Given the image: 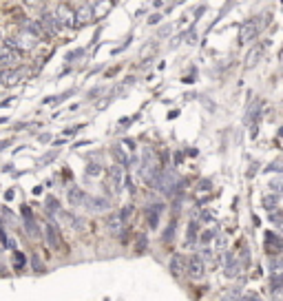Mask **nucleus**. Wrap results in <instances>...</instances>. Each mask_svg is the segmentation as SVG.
<instances>
[{"mask_svg": "<svg viewBox=\"0 0 283 301\" xmlns=\"http://www.w3.org/2000/svg\"><path fill=\"white\" fill-rule=\"evenodd\" d=\"M241 270V264L237 261L235 255H226V264H224V272L226 277H237Z\"/></svg>", "mask_w": 283, "mask_h": 301, "instance_id": "20e7f679", "label": "nucleus"}, {"mask_svg": "<svg viewBox=\"0 0 283 301\" xmlns=\"http://www.w3.org/2000/svg\"><path fill=\"white\" fill-rule=\"evenodd\" d=\"M47 239H49V244L55 248V250H60L62 248V239H60V233H58V228L49 224L47 226Z\"/></svg>", "mask_w": 283, "mask_h": 301, "instance_id": "0eeeda50", "label": "nucleus"}, {"mask_svg": "<svg viewBox=\"0 0 283 301\" xmlns=\"http://www.w3.org/2000/svg\"><path fill=\"white\" fill-rule=\"evenodd\" d=\"M170 275L175 279H184L186 277V259L181 255H173V259H170Z\"/></svg>", "mask_w": 283, "mask_h": 301, "instance_id": "f03ea898", "label": "nucleus"}, {"mask_svg": "<svg viewBox=\"0 0 283 301\" xmlns=\"http://www.w3.org/2000/svg\"><path fill=\"white\" fill-rule=\"evenodd\" d=\"M261 109H263V102L261 100H257V102L250 107V111L246 113V124H250V126H254L259 120H261Z\"/></svg>", "mask_w": 283, "mask_h": 301, "instance_id": "7ed1b4c3", "label": "nucleus"}, {"mask_svg": "<svg viewBox=\"0 0 283 301\" xmlns=\"http://www.w3.org/2000/svg\"><path fill=\"white\" fill-rule=\"evenodd\" d=\"M257 38V22H248L241 29V42H250Z\"/></svg>", "mask_w": 283, "mask_h": 301, "instance_id": "6e6552de", "label": "nucleus"}, {"mask_svg": "<svg viewBox=\"0 0 283 301\" xmlns=\"http://www.w3.org/2000/svg\"><path fill=\"white\" fill-rule=\"evenodd\" d=\"M276 204H279V197H276V195H265L263 197V206H265V210H270V213L276 210Z\"/></svg>", "mask_w": 283, "mask_h": 301, "instance_id": "2eb2a0df", "label": "nucleus"}, {"mask_svg": "<svg viewBox=\"0 0 283 301\" xmlns=\"http://www.w3.org/2000/svg\"><path fill=\"white\" fill-rule=\"evenodd\" d=\"M259 58H261V47L250 49V53L246 55V66H248V69H252V66L259 62Z\"/></svg>", "mask_w": 283, "mask_h": 301, "instance_id": "9b49d317", "label": "nucleus"}, {"mask_svg": "<svg viewBox=\"0 0 283 301\" xmlns=\"http://www.w3.org/2000/svg\"><path fill=\"white\" fill-rule=\"evenodd\" d=\"M213 237H215V231H206V233L202 235V244H208Z\"/></svg>", "mask_w": 283, "mask_h": 301, "instance_id": "a211bd4d", "label": "nucleus"}, {"mask_svg": "<svg viewBox=\"0 0 283 301\" xmlns=\"http://www.w3.org/2000/svg\"><path fill=\"white\" fill-rule=\"evenodd\" d=\"M270 188H274V191L283 193V177H274V180L270 182Z\"/></svg>", "mask_w": 283, "mask_h": 301, "instance_id": "f3484780", "label": "nucleus"}, {"mask_svg": "<svg viewBox=\"0 0 283 301\" xmlns=\"http://www.w3.org/2000/svg\"><path fill=\"white\" fill-rule=\"evenodd\" d=\"M279 288H283V275L270 277V290H279Z\"/></svg>", "mask_w": 283, "mask_h": 301, "instance_id": "dca6fc26", "label": "nucleus"}, {"mask_svg": "<svg viewBox=\"0 0 283 301\" xmlns=\"http://www.w3.org/2000/svg\"><path fill=\"white\" fill-rule=\"evenodd\" d=\"M107 228L113 235H118V233L124 228V217H122V213H115V215H111L109 217V221H107Z\"/></svg>", "mask_w": 283, "mask_h": 301, "instance_id": "423d86ee", "label": "nucleus"}, {"mask_svg": "<svg viewBox=\"0 0 283 301\" xmlns=\"http://www.w3.org/2000/svg\"><path fill=\"white\" fill-rule=\"evenodd\" d=\"M111 180L115 182V188H120L122 182H124V169H122V166H113V169H111Z\"/></svg>", "mask_w": 283, "mask_h": 301, "instance_id": "f8f14e48", "label": "nucleus"}, {"mask_svg": "<svg viewBox=\"0 0 283 301\" xmlns=\"http://www.w3.org/2000/svg\"><path fill=\"white\" fill-rule=\"evenodd\" d=\"M204 272H206V266H204V259L199 255H193V257L186 259V275L193 277V279H202Z\"/></svg>", "mask_w": 283, "mask_h": 301, "instance_id": "f257e3e1", "label": "nucleus"}, {"mask_svg": "<svg viewBox=\"0 0 283 301\" xmlns=\"http://www.w3.org/2000/svg\"><path fill=\"white\" fill-rule=\"evenodd\" d=\"M162 210H164L162 204H159V206H151V208H148L146 217H148V224H151V228H157V219H159V215H162Z\"/></svg>", "mask_w": 283, "mask_h": 301, "instance_id": "1a4fd4ad", "label": "nucleus"}, {"mask_svg": "<svg viewBox=\"0 0 283 301\" xmlns=\"http://www.w3.org/2000/svg\"><path fill=\"white\" fill-rule=\"evenodd\" d=\"M265 246H268L270 253H279V250H283V239L281 237H276L272 231H268L265 233Z\"/></svg>", "mask_w": 283, "mask_h": 301, "instance_id": "39448f33", "label": "nucleus"}, {"mask_svg": "<svg viewBox=\"0 0 283 301\" xmlns=\"http://www.w3.org/2000/svg\"><path fill=\"white\" fill-rule=\"evenodd\" d=\"M270 277H279V275H283V259H272L270 261Z\"/></svg>", "mask_w": 283, "mask_h": 301, "instance_id": "ddd939ff", "label": "nucleus"}, {"mask_svg": "<svg viewBox=\"0 0 283 301\" xmlns=\"http://www.w3.org/2000/svg\"><path fill=\"white\" fill-rule=\"evenodd\" d=\"M86 206L91 210H107L109 208V202L104 197H88L86 199Z\"/></svg>", "mask_w": 283, "mask_h": 301, "instance_id": "9d476101", "label": "nucleus"}, {"mask_svg": "<svg viewBox=\"0 0 283 301\" xmlns=\"http://www.w3.org/2000/svg\"><path fill=\"white\" fill-rule=\"evenodd\" d=\"M69 202L73 204V206L82 204V202H84V193H82L80 188H73V191H69Z\"/></svg>", "mask_w": 283, "mask_h": 301, "instance_id": "4468645a", "label": "nucleus"}]
</instances>
